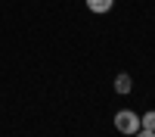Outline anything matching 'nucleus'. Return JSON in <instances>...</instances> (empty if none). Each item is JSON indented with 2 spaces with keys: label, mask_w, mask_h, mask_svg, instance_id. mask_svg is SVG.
Returning <instances> with one entry per match:
<instances>
[{
  "label": "nucleus",
  "mask_w": 155,
  "mask_h": 137,
  "mask_svg": "<svg viewBox=\"0 0 155 137\" xmlns=\"http://www.w3.org/2000/svg\"><path fill=\"white\" fill-rule=\"evenodd\" d=\"M134 137H155V131H146V128H140V131H137Z\"/></svg>",
  "instance_id": "obj_5"
},
{
  "label": "nucleus",
  "mask_w": 155,
  "mask_h": 137,
  "mask_svg": "<svg viewBox=\"0 0 155 137\" xmlns=\"http://www.w3.org/2000/svg\"><path fill=\"white\" fill-rule=\"evenodd\" d=\"M112 125H115V131H118V134L134 137V134L140 131V112H134V109H118V112H115V118H112Z\"/></svg>",
  "instance_id": "obj_1"
},
{
  "label": "nucleus",
  "mask_w": 155,
  "mask_h": 137,
  "mask_svg": "<svg viewBox=\"0 0 155 137\" xmlns=\"http://www.w3.org/2000/svg\"><path fill=\"white\" fill-rule=\"evenodd\" d=\"M84 6L90 12H96V16H106V12L115 6V0H84Z\"/></svg>",
  "instance_id": "obj_3"
},
{
  "label": "nucleus",
  "mask_w": 155,
  "mask_h": 137,
  "mask_svg": "<svg viewBox=\"0 0 155 137\" xmlns=\"http://www.w3.org/2000/svg\"><path fill=\"white\" fill-rule=\"evenodd\" d=\"M140 128L155 131V109H149V112H143V115H140Z\"/></svg>",
  "instance_id": "obj_4"
},
{
  "label": "nucleus",
  "mask_w": 155,
  "mask_h": 137,
  "mask_svg": "<svg viewBox=\"0 0 155 137\" xmlns=\"http://www.w3.org/2000/svg\"><path fill=\"white\" fill-rule=\"evenodd\" d=\"M115 94H121V97H127V94H130L134 91V78H130V75H127V72H118V75H115Z\"/></svg>",
  "instance_id": "obj_2"
}]
</instances>
